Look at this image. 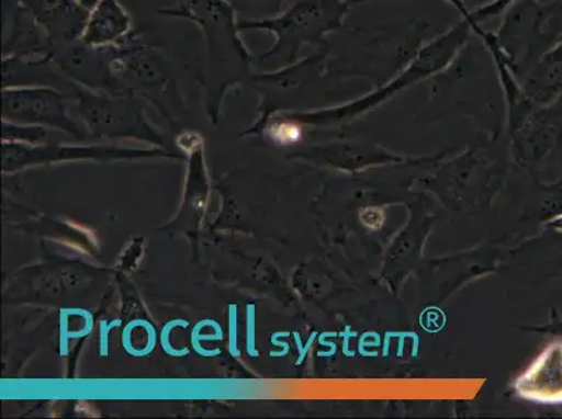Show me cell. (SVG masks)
<instances>
[{
	"label": "cell",
	"mask_w": 562,
	"mask_h": 419,
	"mask_svg": "<svg viewBox=\"0 0 562 419\" xmlns=\"http://www.w3.org/2000/svg\"><path fill=\"white\" fill-rule=\"evenodd\" d=\"M75 2L78 3L80 8H83L86 12H90L100 0H75Z\"/></svg>",
	"instance_id": "7402d4cb"
},
{
	"label": "cell",
	"mask_w": 562,
	"mask_h": 419,
	"mask_svg": "<svg viewBox=\"0 0 562 419\" xmlns=\"http://www.w3.org/2000/svg\"><path fill=\"white\" fill-rule=\"evenodd\" d=\"M137 30L124 4L120 0H100L87 14L81 43L95 49L121 47Z\"/></svg>",
	"instance_id": "52a82bcc"
},
{
	"label": "cell",
	"mask_w": 562,
	"mask_h": 419,
	"mask_svg": "<svg viewBox=\"0 0 562 419\" xmlns=\"http://www.w3.org/2000/svg\"><path fill=\"white\" fill-rule=\"evenodd\" d=\"M361 219L367 227L375 229L382 227L383 222H385V214L380 208H367L362 212Z\"/></svg>",
	"instance_id": "ac0fdd59"
},
{
	"label": "cell",
	"mask_w": 562,
	"mask_h": 419,
	"mask_svg": "<svg viewBox=\"0 0 562 419\" xmlns=\"http://www.w3.org/2000/svg\"><path fill=\"white\" fill-rule=\"evenodd\" d=\"M110 49H95L80 38L56 45L53 63L66 79L91 89H111Z\"/></svg>",
	"instance_id": "8992f818"
},
{
	"label": "cell",
	"mask_w": 562,
	"mask_h": 419,
	"mask_svg": "<svg viewBox=\"0 0 562 419\" xmlns=\"http://www.w3.org/2000/svg\"><path fill=\"white\" fill-rule=\"evenodd\" d=\"M544 3H562V0H541Z\"/></svg>",
	"instance_id": "603a6c76"
},
{
	"label": "cell",
	"mask_w": 562,
	"mask_h": 419,
	"mask_svg": "<svg viewBox=\"0 0 562 419\" xmlns=\"http://www.w3.org/2000/svg\"><path fill=\"white\" fill-rule=\"evenodd\" d=\"M4 32L2 56L23 59L50 58L56 44L43 25L19 0H3Z\"/></svg>",
	"instance_id": "5b68a950"
},
{
	"label": "cell",
	"mask_w": 562,
	"mask_h": 419,
	"mask_svg": "<svg viewBox=\"0 0 562 419\" xmlns=\"http://www.w3.org/2000/svg\"><path fill=\"white\" fill-rule=\"evenodd\" d=\"M270 133H272L273 139L279 141L280 145H291V143H297L303 136V126L299 125L297 122L293 120H284L280 122H276V124L270 127Z\"/></svg>",
	"instance_id": "7c38bea8"
},
{
	"label": "cell",
	"mask_w": 562,
	"mask_h": 419,
	"mask_svg": "<svg viewBox=\"0 0 562 419\" xmlns=\"http://www.w3.org/2000/svg\"><path fill=\"white\" fill-rule=\"evenodd\" d=\"M165 18L188 20L202 34L206 64L204 86L214 102L244 83L254 73V54L241 37L239 19L226 0H177L170 8L156 10Z\"/></svg>",
	"instance_id": "6da1fadb"
},
{
	"label": "cell",
	"mask_w": 562,
	"mask_h": 419,
	"mask_svg": "<svg viewBox=\"0 0 562 419\" xmlns=\"http://www.w3.org/2000/svg\"><path fill=\"white\" fill-rule=\"evenodd\" d=\"M237 305L229 306V354L234 358L241 356V351L238 349V339H237V326H238V316H237Z\"/></svg>",
	"instance_id": "5bb4252c"
},
{
	"label": "cell",
	"mask_w": 562,
	"mask_h": 419,
	"mask_svg": "<svg viewBox=\"0 0 562 419\" xmlns=\"http://www.w3.org/2000/svg\"><path fill=\"white\" fill-rule=\"evenodd\" d=\"M561 9L562 3L515 0L505 12L497 32H488L494 47L519 80L559 38Z\"/></svg>",
	"instance_id": "3957f363"
},
{
	"label": "cell",
	"mask_w": 562,
	"mask_h": 419,
	"mask_svg": "<svg viewBox=\"0 0 562 419\" xmlns=\"http://www.w3.org/2000/svg\"><path fill=\"white\" fill-rule=\"evenodd\" d=\"M239 20H260L276 16L285 0H226Z\"/></svg>",
	"instance_id": "8fae6325"
},
{
	"label": "cell",
	"mask_w": 562,
	"mask_h": 419,
	"mask_svg": "<svg viewBox=\"0 0 562 419\" xmlns=\"http://www.w3.org/2000/svg\"><path fill=\"white\" fill-rule=\"evenodd\" d=\"M111 89H133L161 93L173 86L176 75L156 45L147 43L140 32L121 47L112 48Z\"/></svg>",
	"instance_id": "277c9868"
},
{
	"label": "cell",
	"mask_w": 562,
	"mask_h": 419,
	"mask_svg": "<svg viewBox=\"0 0 562 419\" xmlns=\"http://www.w3.org/2000/svg\"><path fill=\"white\" fill-rule=\"evenodd\" d=\"M207 326L213 327L214 330L223 331L222 327H220V325L217 324L216 320H212V319L201 320V321H199V324L195 327H193L191 341L196 342V341H203V340L204 341L223 340V336H218V335L217 336L216 335L201 336V330L203 329V327H207Z\"/></svg>",
	"instance_id": "9a60e30c"
},
{
	"label": "cell",
	"mask_w": 562,
	"mask_h": 419,
	"mask_svg": "<svg viewBox=\"0 0 562 419\" xmlns=\"http://www.w3.org/2000/svg\"><path fill=\"white\" fill-rule=\"evenodd\" d=\"M178 326L183 327V329H187L189 324L187 320H182V319H176V320L168 321V324L165 327H162L161 335H160V342H161L162 350H165L168 355H171L173 358L186 356L189 354L188 349L176 350L171 346L170 333H171V330L173 329V327H178Z\"/></svg>",
	"instance_id": "4fadbf2b"
},
{
	"label": "cell",
	"mask_w": 562,
	"mask_h": 419,
	"mask_svg": "<svg viewBox=\"0 0 562 419\" xmlns=\"http://www.w3.org/2000/svg\"><path fill=\"white\" fill-rule=\"evenodd\" d=\"M193 350L198 352L199 355L204 358H212L222 354V350H203L201 346V341L192 342Z\"/></svg>",
	"instance_id": "44dd1931"
},
{
	"label": "cell",
	"mask_w": 562,
	"mask_h": 419,
	"mask_svg": "<svg viewBox=\"0 0 562 419\" xmlns=\"http://www.w3.org/2000/svg\"><path fill=\"white\" fill-rule=\"evenodd\" d=\"M367 0H297L276 16L239 20L241 32H265L274 43L260 56V63L278 60L280 66L299 60L301 50L325 44V38L344 27L350 9Z\"/></svg>",
	"instance_id": "7a4b0ae2"
},
{
	"label": "cell",
	"mask_w": 562,
	"mask_h": 419,
	"mask_svg": "<svg viewBox=\"0 0 562 419\" xmlns=\"http://www.w3.org/2000/svg\"><path fill=\"white\" fill-rule=\"evenodd\" d=\"M122 320L116 319L114 321H111V324H106V321H101L100 325V355L101 356H109V335L112 329H115V327L121 326Z\"/></svg>",
	"instance_id": "e0dca14e"
},
{
	"label": "cell",
	"mask_w": 562,
	"mask_h": 419,
	"mask_svg": "<svg viewBox=\"0 0 562 419\" xmlns=\"http://www.w3.org/2000/svg\"><path fill=\"white\" fill-rule=\"evenodd\" d=\"M19 3L43 25L56 45L79 39L89 14L75 0H19Z\"/></svg>",
	"instance_id": "9c48e42d"
},
{
	"label": "cell",
	"mask_w": 562,
	"mask_h": 419,
	"mask_svg": "<svg viewBox=\"0 0 562 419\" xmlns=\"http://www.w3.org/2000/svg\"><path fill=\"white\" fill-rule=\"evenodd\" d=\"M520 86L528 101L549 102L562 95V30L555 43L520 80Z\"/></svg>",
	"instance_id": "30bf717a"
},
{
	"label": "cell",
	"mask_w": 562,
	"mask_h": 419,
	"mask_svg": "<svg viewBox=\"0 0 562 419\" xmlns=\"http://www.w3.org/2000/svg\"><path fill=\"white\" fill-rule=\"evenodd\" d=\"M68 310L63 309V315H60V355L65 356L68 354V340H69V331H68Z\"/></svg>",
	"instance_id": "d6986e66"
},
{
	"label": "cell",
	"mask_w": 562,
	"mask_h": 419,
	"mask_svg": "<svg viewBox=\"0 0 562 419\" xmlns=\"http://www.w3.org/2000/svg\"><path fill=\"white\" fill-rule=\"evenodd\" d=\"M446 2L451 4V7L457 10L459 14H461V18L468 20L476 19V14L473 13V10L468 8V4L464 2V0H446Z\"/></svg>",
	"instance_id": "ffe728a7"
},
{
	"label": "cell",
	"mask_w": 562,
	"mask_h": 419,
	"mask_svg": "<svg viewBox=\"0 0 562 419\" xmlns=\"http://www.w3.org/2000/svg\"><path fill=\"white\" fill-rule=\"evenodd\" d=\"M247 351L249 356H258L255 349V305H247Z\"/></svg>",
	"instance_id": "2e32d148"
},
{
	"label": "cell",
	"mask_w": 562,
	"mask_h": 419,
	"mask_svg": "<svg viewBox=\"0 0 562 419\" xmlns=\"http://www.w3.org/2000/svg\"><path fill=\"white\" fill-rule=\"evenodd\" d=\"M519 395L541 404H562V340L550 342L518 381Z\"/></svg>",
	"instance_id": "ba28073f"
}]
</instances>
